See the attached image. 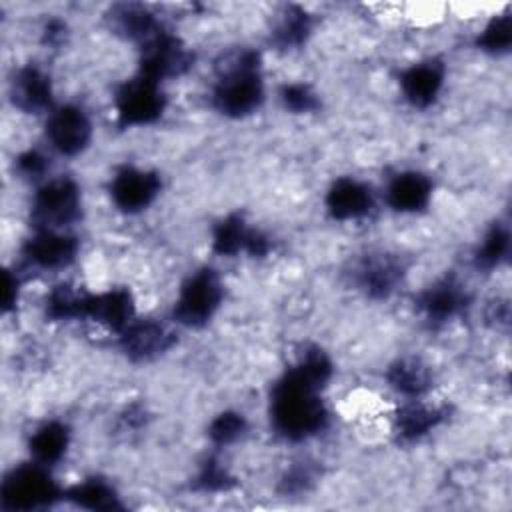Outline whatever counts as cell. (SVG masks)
Returning a JSON list of instances; mask_svg holds the SVG:
<instances>
[{"instance_id":"34","label":"cell","mask_w":512,"mask_h":512,"mask_svg":"<svg viewBox=\"0 0 512 512\" xmlns=\"http://www.w3.org/2000/svg\"><path fill=\"white\" fill-rule=\"evenodd\" d=\"M486 324H490L494 330H508L510 324V306L506 298H494L484 308Z\"/></svg>"},{"instance_id":"9","label":"cell","mask_w":512,"mask_h":512,"mask_svg":"<svg viewBox=\"0 0 512 512\" xmlns=\"http://www.w3.org/2000/svg\"><path fill=\"white\" fill-rule=\"evenodd\" d=\"M472 302L470 288L456 274H444L432 280L414 298L416 312L430 328H444L462 318L472 308Z\"/></svg>"},{"instance_id":"35","label":"cell","mask_w":512,"mask_h":512,"mask_svg":"<svg viewBox=\"0 0 512 512\" xmlns=\"http://www.w3.org/2000/svg\"><path fill=\"white\" fill-rule=\"evenodd\" d=\"M66 36H68V26L60 18H50L44 24V28H42V42H44V46L58 48L60 44H64Z\"/></svg>"},{"instance_id":"4","label":"cell","mask_w":512,"mask_h":512,"mask_svg":"<svg viewBox=\"0 0 512 512\" xmlns=\"http://www.w3.org/2000/svg\"><path fill=\"white\" fill-rule=\"evenodd\" d=\"M224 304V282L216 268L198 266L180 284L172 304V322L200 330L208 326Z\"/></svg>"},{"instance_id":"11","label":"cell","mask_w":512,"mask_h":512,"mask_svg":"<svg viewBox=\"0 0 512 512\" xmlns=\"http://www.w3.org/2000/svg\"><path fill=\"white\" fill-rule=\"evenodd\" d=\"M162 192V176L154 168L124 164L110 176L108 196L116 210L134 216L148 210Z\"/></svg>"},{"instance_id":"23","label":"cell","mask_w":512,"mask_h":512,"mask_svg":"<svg viewBox=\"0 0 512 512\" xmlns=\"http://www.w3.org/2000/svg\"><path fill=\"white\" fill-rule=\"evenodd\" d=\"M314 34V16L302 6H284L272 20L270 46L280 52L302 48Z\"/></svg>"},{"instance_id":"3","label":"cell","mask_w":512,"mask_h":512,"mask_svg":"<svg viewBox=\"0 0 512 512\" xmlns=\"http://www.w3.org/2000/svg\"><path fill=\"white\" fill-rule=\"evenodd\" d=\"M82 212V188L76 178L58 174L36 184L30 202L32 230H72L82 220Z\"/></svg>"},{"instance_id":"5","label":"cell","mask_w":512,"mask_h":512,"mask_svg":"<svg viewBox=\"0 0 512 512\" xmlns=\"http://www.w3.org/2000/svg\"><path fill=\"white\" fill-rule=\"evenodd\" d=\"M58 500H64V488L52 476V468L34 460L10 468L0 484L4 510H42Z\"/></svg>"},{"instance_id":"17","label":"cell","mask_w":512,"mask_h":512,"mask_svg":"<svg viewBox=\"0 0 512 512\" xmlns=\"http://www.w3.org/2000/svg\"><path fill=\"white\" fill-rule=\"evenodd\" d=\"M136 298L130 288L114 286L102 292H88L84 320L118 336L136 318Z\"/></svg>"},{"instance_id":"16","label":"cell","mask_w":512,"mask_h":512,"mask_svg":"<svg viewBox=\"0 0 512 512\" xmlns=\"http://www.w3.org/2000/svg\"><path fill=\"white\" fill-rule=\"evenodd\" d=\"M324 208L336 222H358L376 208V192L356 176H338L324 194Z\"/></svg>"},{"instance_id":"1","label":"cell","mask_w":512,"mask_h":512,"mask_svg":"<svg viewBox=\"0 0 512 512\" xmlns=\"http://www.w3.org/2000/svg\"><path fill=\"white\" fill-rule=\"evenodd\" d=\"M332 376L334 362L330 354L312 344L274 380L268 396V420L280 440L302 444L326 432L330 408L324 390Z\"/></svg>"},{"instance_id":"28","label":"cell","mask_w":512,"mask_h":512,"mask_svg":"<svg viewBox=\"0 0 512 512\" xmlns=\"http://www.w3.org/2000/svg\"><path fill=\"white\" fill-rule=\"evenodd\" d=\"M320 476H322L320 462H316L312 458H300V460L290 462L284 468V472L278 478L276 490L284 498L306 496L308 492L314 490V486L318 484Z\"/></svg>"},{"instance_id":"33","label":"cell","mask_w":512,"mask_h":512,"mask_svg":"<svg viewBox=\"0 0 512 512\" xmlns=\"http://www.w3.org/2000/svg\"><path fill=\"white\" fill-rule=\"evenodd\" d=\"M14 166H16L18 176L24 178V180H28V182L40 184V182H44L46 178H50V176H48V172H50V156H46V154H44L42 150H38V148H28V150L20 152V154L16 156Z\"/></svg>"},{"instance_id":"24","label":"cell","mask_w":512,"mask_h":512,"mask_svg":"<svg viewBox=\"0 0 512 512\" xmlns=\"http://www.w3.org/2000/svg\"><path fill=\"white\" fill-rule=\"evenodd\" d=\"M64 500H68L76 508L98 510V512L124 508L122 496L116 490V486L100 476H90L64 488Z\"/></svg>"},{"instance_id":"18","label":"cell","mask_w":512,"mask_h":512,"mask_svg":"<svg viewBox=\"0 0 512 512\" xmlns=\"http://www.w3.org/2000/svg\"><path fill=\"white\" fill-rule=\"evenodd\" d=\"M446 404H430L424 398L404 400L392 416V432L402 444H416L448 420Z\"/></svg>"},{"instance_id":"22","label":"cell","mask_w":512,"mask_h":512,"mask_svg":"<svg viewBox=\"0 0 512 512\" xmlns=\"http://www.w3.org/2000/svg\"><path fill=\"white\" fill-rule=\"evenodd\" d=\"M70 446H72V428L68 426V422L58 418H50L38 424L30 432L26 442L30 460L48 468L58 466L66 458Z\"/></svg>"},{"instance_id":"10","label":"cell","mask_w":512,"mask_h":512,"mask_svg":"<svg viewBox=\"0 0 512 512\" xmlns=\"http://www.w3.org/2000/svg\"><path fill=\"white\" fill-rule=\"evenodd\" d=\"M406 274L408 266L404 258L392 252H368L348 272L354 290L376 302L392 298L402 288Z\"/></svg>"},{"instance_id":"6","label":"cell","mask_w":512,"mask_h":512,"mask_svg":"<svg viewBox=\"0 0 512 512\" xmlns=\"http://www.w3.org/2000/svg\"><path fill=\"white\" fill-rule=\"evenodd\" d=\"M112 106L116 124L120 128H142L158 122L164 116L168 96L162 84L136 72L132 78L114 88Z\"/></svg>"},{"instance_id":"14","label":"cell","mask_w":512,"mask_h":512,"mask_svg":"<svg viewBox=\"0 0 512 512\" xmlns=\"http://www.w3.org/2000/svg\"><path fill=\"white\" fill-rule=\"evenodd\" d=\"M8 100L22 114H48L56 106L50 72L34 62L18 66L8 80Z\"/></svg>"},{"instance_id":"26","label":"cell","mask_w":512,"mask_h":512,"mask_svg":"<svg viewBox=\"0 0 512 512\" xmlns=\"http://www.w3.org/2000/svg\"><path fill=\"white\" fill-rule=\"evenodd\" d=\"M252 230L254 226H250L240 212L226 214L212 226L210 248L220 258H234L238 254H246Z\"/></svg>"},{"instance_id":"32","label":"cell","mask_w":512,"mask_h":512,"mask_svg":"<svg viewBox=\"0 0 512 512\" xmlns=\"http://www.w3.org/2000/svg\"><path fill=\"white\" fill-rule=\"evenodd\" d=\"M278 100L290 114H314L320 110V94L308 82H284L278 88Z\"/></svg>"},{"instance_id":"27","label":"cell","mask_w":512,"mask_h":512,"mask_svg":"<svg viewBox=\"0 0 512 512\" xmlns=\"http://www.w3.org/2000/svg\"><path fill=\"white\" fill-rule=\"evenodd\" d=\"M88 292L68 282L52 286L44 298V318L48 322H80L84 320Z\"/></svg>"},{"instance_id":"37","label":"cell","mask_w":512,"mask_h":512,"mask_svg":"<svg viewBox=\"0 0 512 512\" xmlns=\"http://www.w3.org/2000/svg\"><path fill=\"white\" fill-rule=\"evenodd\" d=\"M6 290H4V312H8L10 308H14V304L18 302L20 296V276L18 272L6 270Z\"/></svg>"},{"instance_id":"19","label":"cell","mask_w":512,"mask_h":512,"mask_svg":"<svg viewBox=\"0 0 512 512\" xmlns=\"http://www.w3.org/2000/svg\"><path fill=\"white\" fill-rule=\"evenodd\" d=\"M434 194V182L420 170H400L386 180L384 202L398 214L424 212Z\"/></svg>"},{"instance_id":"2","label":"cell","mask_w":512,"mask_h":512,"mask_svg":"<svg viewBox=\"0 0 512 512\" xmlns=\"http://www.w3.org/2000/svg\"><path fill=\"white\" fill-rule=\"evenodd\" d=\"M266 102L262 54L252 46L224 52L214 66L210 106L224 118L242 120L256 114Z\"/></svg>"},{"instance_id":"20","label":"cell","mask_w":512,"mask_h":512,"mask_svg":"<svg viewBox=\"0 0 512 512\" xmlns=\"http://www.w3.org/2000/svg\"><path fill=\"white\" fill-rule=\"evenodd\" d=\"M104 22L114 36L136 44V48L164 26L148 6L136 2L110 6L104 14Z\"/></svg>"},{"instance_id":"15","label":"cell","mask_w":512,"mask_h":512,"mask_svg":"<svg viewBox=\"0 0 512 512\" xmlns=\"http://www.w3.org/2000/svg\"><path fill=\"white\" fill-rule=\"evenodd\" d=\"M118 348L126 360L134 364H146L162 354H166L174 342L176 334L156 318L136 316L118 336Z\"/></svg>"},{"instance_id":"7","label":"cell","mask_w":512,"mask_h":512,"mask_svg":"<svg viewBox=\"0 0 512 512\" xmlns=\"http://www.w3.org/2000/svg\"><path fill=\"white\" fill-rule=\"evenodd\" d=\"M138 74L166 84L188 74L196 62L194 50L172 30L162 26L138 48Z\"/></svg>"},{"instance_id":"21","label":"cell","mask_w":512,"mask_h":512,"mask_svg":"<svg viewBox=\"0 0 512 512\" xmlns=\"http://www.w3.org/2000/svg\"><path fill=\"white\" fill-rule=\"evenodd\" d=\"M384 380L404 400H416L434 388V370L418 356H400L388 364Z\"/></svg>"},{"instance_id":"31","label":"cell","mask_w":512,"mask_h":512,"mask_svg":"<svg viewBox=\"0 0 512 512\" xmlns=\"http://www.w3.org/2000/svg\"><path fill=\"white\" fill-rule=\"evenodd\" d=\"M236 480L226 464H222L220 458L216 456H206L194 476V486L200 492L206 494H220V492H230L234 488Z\"/></svg>"},{"instance_id":"13","label":"cell","mask_w":512,"mask_h":512,"mask_svg":"<svg viewBox=\"0 0 512 512\" xmlns=\"http://www.w3.org/2000/svg\"><path fill=\"white\" fill-rule=\"evenodd\" d=\"M446 78V62L438 56H430L402 68L398 76V88L408 106L414 110H428L444 92Z\"/></svg>"},{"instance_id":"12","label":"cell","mask_w":512,"mask_h":512,"mask_svg":"<svg viewBox=\"0 0 512 512\" xmlns=\"http://www.w3.org/2000/svg\"><path fill=\"white\" fill-rule=\"evenodd\" d=\"M80 238L72 230H32L22 244V258L28 266L44 272H58L76 262Z\"/></svg>"},{"instance_id":"29","label":"cell","mask_w":512,"mask_h":512,"mask_svg":"<svg viewBox=\"0 0 512 512\" xmlns=\"http://www.w3.org/2000/svg\"><path fill=\"white\" fill-rule=\"evenodd\" d=\"M248 430H250L248 416L240 410L228 408V410L218 412L208 422L206 438L216 450H220V448H230V446L238 444L240 440H244Z\"/></svg>"},{"instance_id":"25","label":"cell","mask_w":512,"mask_h":512,"mask_svg":"<svg viewBox=\"0 0 512 512\" xmlns=\"http://www.w3.org/2000/svg\"><path fill=\"white\" fill-rule=\"evenodd\" d=\"M510 244V226L504 220H494L472 252V266L484 274L500 270L508 262Z\"/></svg>"},{"instance_id":"8","label":"cell","mask_w":512,"mask_h":512,"mask_svg":"<svg viewBox=\"0 0 512 512\" xmlns=\"http://www.w3.org/2000/svg\"><path fill=\"white\" fill-rule=\"evenodd\" d=\"M44 138L48 148L62 158L84 154L94 138L90 112L78 102L56 104L44 120Z\"/></svg>"},{"instance_id":"30","label":"cell","mask_w":512,"mask_h":512,"mask_svg":"<svg viewBox=\"0 0 512 512\" xmlns=\"http://www.w3.org/2000/svg\"><path fill=\"white\" fill-rule=\"evenodd\" d=\"M474 46L488 56L500 58L510 52L512 46V18L510 12H502L492 16L482 30L476 34Z\"/></svg>"},{"instance_id":"36","label":"cell","mask_w":512,"mask_h":512,"mask_svg":"<svg viewBox=\"0 0 512 512\" xmlns=\"http://www.w3.org/2000/svg\"><path fill=\"white\" fill-rule=\"evenodd\" d=\"M146 408L140 406V404H130L126 406L122 412H120V422L124 428H130V430H138L146 424Z\"/></svg>"}]
</instances>
